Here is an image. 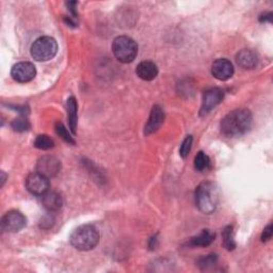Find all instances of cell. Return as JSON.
Returning a JSON list of instances; mask_svg holds the SVG:
<instances>
[{
  "mask_svg": "<svg viewBox=\"0 0 273 273\" xmlns=\"http://www.w3.org/2000/svg\"><path fill=\"white\" fill-rule=\"evenodd\" d=\"M252 122V113L248 109H237L222 120L221 132L227 137H240L250 131Z\"/></svg>",
  "mask_w": 273,
  "mask_h": 273,
  "instance_id": "1",
  "label": "cell"
},
{
  "mask_svg": "<svg viewBox=\"0 0 273 273\" xmlns=\"http://www.w3.org/2000/svg\"><path fill=\"white\" fill-rule=\"evenodd\" d=\"M195 204L199 211L210 214L215 211L219 204V190L211 181L201 183L195 190Z\"/></svg>",
  "mask_w": 273,
  "mask_h": 273,
  "instance_id": "2",
  "label": "cell"
},
{
  "mask_svg": "<svg viewBox=\"0 0 273 273\" xmlns=\"http://www.w3.org/2000/svg\"><path fill=\"white\" fill-rule=\"evenodd\" d=\"M70 244L79 251H90L94 249L99 241V234L96 227L85 224L77 227L69 237Z\"/></svg>",
  "mask_w": 273,
  "mask_h": 273,
  "instance_id": "3",
  "label": "cell"
},
{
  "mask_svg": "<svg viewBox=\"0 0 273 273\" xmlns=\"http://www.w3.org/2000/svg\"><path fill=\"white\" fill-rule=\"evenodd\" d=\"M112 51L116 58L122 63L133 62L138 54L137 43L129 37H118L112 43Z\"/></svg>",
  "mask_w": 273,
  "mask_h": 273,
  "instance_id": "4",
  "label": "cell"
},
{
  "mask_svg": "<svg viewBox=\"0 0 273 273\" xmlns=\"http://www.w3.org/2000/svg\"><path fill=\"white\" fill-rule=\"evenodd\" d=\"M58 51V44L53 38L41 37L34 41L31 46L32 58L40 62L51 60Z\"/></svg>",
  "mask_w": 273,
  "mask_h": 273,
  "instance_id": "5",
  "label": "cell"
},
{
  "mask_svg": "<svg viewBox=\"0 0 273 273\" xmlns=\"http://www.w3.org/2000/svg\"><path fill=\"white\" fill-rule=\"evenodd\" d=\"M26 224V217L17 210H11L7 212L2 219V229L7 233H17L22 231Z\"/></svg>",
  "mask_w": 273,
  "mask_h": 273,
  "instance_id": "6",
  "label": "cell"
},
{
  "mask_svg": "<svg viewBox=\"0 0 273 273\" xmlns=\"http://www.w3.org/2000/svg\"><path fill=\"white\" fill-rule=\"evenodd\" d=\"M26 188L33 195L42 196L49 191V178L42 175L39 172H34L27 176Z\"/></svg>",
  "mask_w": 273,
  "mask_h": 273,
  "instance_id": "7",
  "label": "cell"
},
{
  "mask_svg": "<svg viewBox=\"0 0 273 273\" xmlns=\"http://www.w3.org/2000/svg\"><path fill=\"white\" fill-rule=\"evenodd\" d=\"M224 98V92L221 89L218 88H212L207 91H205L203 95V100H202V106H201L199 114L201 117L207 116V114L217 107Z\"/></svg>",
  "mask_w": 273,
  "mask_h": 273,
  "instance_id": "8",
  "label": "cell"
},
{
  "mask_svg": "<svg viewBox=\"0 0 273 273\" xmlns=\"http://www.w3.org/2000/svg\"><path fill=\"white\" fill-rule=\"evenodd\" d=\"M12 78L20 82L26 83L34 79L37 75V68L31 62H20L12 67Z\"/></svg>",
  "mask_w": 273,
  "mask_h": 273,
  "instance_id": "9",
  "label": "cell"
},
{
  "mask_svg": "<svg viewBox=\"0 0 273 273\" xmlns=\"http://www.w3.org/2000/svg\"><path fill=\"white\" fill-rule=\"evenodd\" d=\"M61 170V163L52 156H43L37 162V172L47 178L54 177Z\"/></svg>",
  "mask_w": 273,
  "mask_h": 273,
  "instance_id": "10",
  "label": "cell"
},
{
  "mask_svg": "<svg viewBox=\"0 0 273 273\" xmlns=\"http://www.w3.org/2000/svg\"><path fill=\"white\" fill-rule=\"evenodd\" d=\"M211 73L218 80H228L234 75V66L227 59L215 60L211 66Z\"/></svg>",
  "mask_w": 273,
  "mask_h": 273,
  "instance_id": "11",
  "label": "cell"
},
{
  "mask_svg": "<svg viewBox=\"0 0 273 273\" xmlns=\"http://www.w3.org/2000/svg\"><path fill=\"white\" fill-rule=\"evenodd\" d=\"M165 121V112L159 105H155L151 111L149 121L144 127V134L147 136L154 134L160 128Z\"/></svg>",
  "mask_w": 273,
  "mask_h": 273,
  "instance_id": "12",
  "label": "cell"
},
{
  "mask_svg": "<svg viewBox=\"0 0 273 273\" xmlns=\"http://www.w3.org/2000/svg\"><path fill=\"white\" fill-rule=\"evenodd\" d=\"M236 62L240 67H242L244 69H252L258 63V57L252 50L243 49L237 53Z\"/></svg>",
  "mask_w": 273,
  "mask_h": 273,
  "instance_id": "13",
  "label": "cell"
},
{
  "mask_svg": "<svg viewBox=\"0 0 273 273\" xmlns=\"http://www.w3.org/2000/svg\"><path fill=\"white\" fill-rule=\"evenodd\" d=\"M136 73L138 77L142 80L151 81L154 80L158 75V67L154 62L143 61L137 66Z\"/></svg>",
  "mask_w": 273,
  "mask_h": 273,
  "instance_id": "14",
  "label": "cell"
},
{
  "mask_svg": "<svg viewBox=\"0 0 273 273\" xmlns=\"http://www.w3.org/2000/svg\"><path fill=\"white\" fill-rule=\"evenodd\" d=\"M42 204L46 210L53 212L59 210L62 207L63 201L59 193L54 191H47L44 195H42Z\"/></svg>",
  "mask_w": 273,
  "mask_h": 273,
  "instance_id": "15",
  "label": "cell"
},
{
  "mask_svg": "<svg viewBox=\"0 0 273 273\" xmlns=\"http://www.w3.org/2000/svg\"><path fill=\"white\" fill-rule=\"evenodd\" d=\"M66 108H67V117H68V125L70 128V132L73 135L76 134V128H77V100L74 96H70L67 99L66 103Z\"/></svg>",
  "mask_w": 273,
  "mask_h": 273,
  "instance_id": "16",
  "label": "cell"
},
{
  "mask_svg": "<svg viewBox=\"0 0 273 273\" xmlns=\"http://www.w3.org/2000/svg\"><path fill=\"white\" fill-rule=\"evenodd\" d=\"M215 238L214 233H212L209 229H204V231L201 232L197 236L192 237L189 240V246L192 247H207L209 244L213 242Z\"/></svg>",
  "mask_w": 273,
  "mask_h": 273,
  "instance_id": "17",
  "label": "cell"
},
{
  "mask_svg": "<svg viewBox=\"0 0 273 273\" xmlns=\"http://www.w3.org/2000/svg\"><path fill=\"white\" fill-rule=\"evenodd\" d=\"M223 246L227 251H233L236 248V242L234 239V232L232 226H226L222 233Z\"/></svg>",
  "mask_w": 273,
  "mask_h": 273,
  "instance_id": "18",
  "label": "cell"
},
{
  "mask_svg": "<svg viewBox=\"0 0 273 273\" xmlns=\"http://www.w3.org/2000/svg\"><path fill=\"white\" fill-rule=\"evenodd\" d=\"M53 147H54L53 140L47 135H40L37 137L34 141V148L42 151H48Z\"/></svg>",
  "mask_w": 273,
  "mask_h": 273,
  "instance_id": "19",
  "label": "cell"
},
{
  "mask_svg": "<svg viewBox=\"0 0 273 273\" xmlns=\"http://www.w3.org/2000/svg\"><path fill=\"white\" fill-rule=\"evenodd\" d=\"M209 166H210L209 157L204 152H198L194 159V168L198 172H203L206 171L209 168Z\"/></svg>",
  "mask_w": 273,
  "mask_h": 273,
  "instance_id": "20",
  "label": "cell"
},
{
  "mask_svg": "<svg viewBox=\"0 0 273 273\" xmlns=\"http://www.w3.org/2000/svg\"><path fill=\"white\" fill-rule=\"evenodd\" d=\"M12 128L14 132L17 133H24L30 129V123L27 119L24 118H19L16 120H14L12 122Z\"/></svg>",
  "mask_w": 273,
  "mask_h": 273,
  "instance_id": "21",
  "label": "cell"
},
{
  "mask_svg": "<svg viewBox=\"0 0 273 273\" xmlns=\"http://www.w3.org/2000/svg\"><path fill=\"white\" fill-rule=\"evenodd\" d=\"M217 261H218L217 255L211 254V255H207V256L201 258L197 264H198V267L202 270H207L217 264Z\"/></svg>",
  "mask_w": 273,
  "mask_h": 273,
  "instance_id": "22",
  "label": "cell"
},
{
  "mask_svg": "<svg viewBox=\"0 0 273 273\" xmlns=\"http://www.w3.org/2000/svg\"><path fill=\"white\" fill-rule=\"evenodd\" d=\"M56 133L59 137H61L66 143H68V144H73V145L75 144V141H74L73 137L68 134L67 129L64 127V125L62 123L56 124Z\"/></svg>",
  "mask_w": 273,
  "mask_h": 273,
  "instance_id": "23",
  "label": "cell"
},
{
  "mask_svg": "<svg viewBox=\"0 0 273 273\" xmlns=\"http://www.w3.org/2000/svg\"><path fill=\"white\" fill-rule=\"evenodd\" d=\"M192 142H193L192 136H187L185 138V140L183 141L180 149H179V155L183 158L188 157V155H189V153L191 151V148H192Z\"/></svg>",
  "mask_w": 273,
  "mask_h": 273,
  "instance_id": "24",
  "label": "cell"
},
{
  "mask_svg": "<svg viewBox=\"0 0 273 273\" xmlns=\"http://www.w3.org/2000/svg\"><path fill=\"white\" fill-rule=\"evenodd\" d=\"M273 235V225L269 224L267 227H265L264 232L262 234V241L263 242H267L272 238Z\"/></svg>",
  "mask_w": 273,
  "mask_h": 273,
  "instance_id": "25",
  "label": "cell"
},
{
  "mask_svg": "<svg viewBox=\"0 0 273 273\" xmlns=\"http://www.w3.org/2000/svg\"><path fill=\"white\" fill-rule=\"evenodd\" d=\"M53 224V218L51 217V215H45L44 218L42 219V221L40 222V226L42 228H49L51 227Z\"/></svg>",
  "mask_w": 273,
  "mask_h": 273,
  "instance_id": "26",
  "label": "cell"
},
{
  "mask_svg": "<svg viewBox=\"0 0 273 273\" xmlns=\"http://www.w3.org/2000/svg\"><path fill=\"white\" fill-rule=\"evenodd\" d=\"M66 6L69 10V12L73 14V16L76 17L77 16V11H76V7H77V3L76 2H69V3H66Z\"/></svg>",
  "mask_w": 273,
  "mask_h": 273,
  "instance_id": "27",
  "label": "cell"
},
{
  "mask_svg": "<svg viewBox=\"0 0 273 273\" xmlns=\"http://www.w3.org/2000/svg\"><path fill=\"white\" fill-rule=\"evenodd\" d=\"M157 241H158L157 236H154V237L151 238V240H150V244H149V247H150L151 250H154V249L157 247Z\"/></svg>",
  "mask_w": 273,
  "mask_h": 273,
  "instance_id": "28",
  "label": "cell"
},
{
  "mask_svg": "<svg viewBox=\"0 0 273 273\" xmlns=\"http://www.w3.org/2000/svg\"><path fill=\"white\" fill-rule=\"evenodd\" d=\"M271 20H272V14L271 13H266V14H264V15H262L260 17L261 22H271Z\"/></svg>",
  "mask_w": 273,
  "mask_h": 273,
  "instance_id": "29",
  "label": "cell"
},
{
  "mask_svg": "<svg viewBox=\"0 0 273 273\" xmlns=\"http://www.w3.org/2000/svg\"><path fill=\"white\" fill-rule=\"evenodd\" d=\"M2 187L5 185V181H6V177H7V175L5 174V172H2Z\"/></svg>",
  "mask_w": 273,
  "mask_h": 273,
  "instance_id": "30",
  "label": "cell"
}]
</instances>
